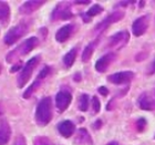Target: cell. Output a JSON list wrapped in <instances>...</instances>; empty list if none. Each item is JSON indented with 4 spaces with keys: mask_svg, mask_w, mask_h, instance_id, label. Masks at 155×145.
<instances>
[{
    "mask_svg": "<svg viewBox=\"0 0 155 145\" xmlns=\"http://www.w3.org/2000/svg\"><path fill=\"white\" fill-rule=\"evenodd\" d=\"M0 19H1V26L2 27H6L9 23L10 8L8 2H6V1L0 2Z\"/></svg>",
    "mask_w": 155,
    "mask_h": 145,
    "instance_id": "21",
    "label": "cell"
},
{
    "mask_svg": "<svg viewBox=\"0 0 155 145\" xmlns=\"http://www.w3.org/2000/svg\"><path fill=\"white\" fill-rule=\"evenodd\" d=\"M21 65H22V63H21V62H19V63L15 64L13 67H11V69H10V72H11V73H15V72L18 71V70L21 68Z\"/></svg>",
    "mask_w": 155,
    "mask_h": 145,
    "instance_id": "29",
    "label": "cell"
},
{
    "mask_svg": "<svg viewBox=\"0 0 155 145\" xmlns=\"http://www.w3.org/2000/svg\"><path fill=\"white\" fill-rule=\"evenodd\" d=\"M77 53H78V49L77 48H72L68 53H65V55L63 57V64H64L65 68H70L73 65L75 61V58H77Z\"/></svg>",
    "mask_w": 155,
    "mask_h": 145,
    "instance_id": "22",
    "label": "cell"
},
{
    "mask_svg": "<svg viewBox=\"0 0 155 145\" xmlns=\"http://www.w3.org/2000/svg\"><path fill=\"white\" fill-rule=\"evenodd\" d=\"M89 105H90V97H89V95L85 93L81 94L80 99H79V110L82 111V112H85L89 109Z\"/></svg>",
    "mask_w": 155,
    "mask_h": 145,
    "instance_id": "23",
    "label": "cell"
},
{
    "mask_svg": "<svg viewBox=\"0 0 155 145\" xmlns=\"http://www.w3.org/2000/svg\"><path fill=\"white\" fill-rule=\"evenodd\" d=\"M39 61H40V55H36V57L30 59L29 61L23 65V68L21 69L19 75L17 77V84H18V87H25V84L29 81V79L32 75L33 70L39 64Z\"/></svg>",
    "mask_w": 155,
    "mask_h": 145,
    "instance_id": "4",
    "label": "cell"
},
{
    "mask_svg": "<svg viewBox=\"0 0 155 145\" xmlns=\"http://www.w3.org/2000/svg\"><path fill=\"white\" fill-rule=\"evenodd\" d=\"M150 25V16L145 15L137 18L132 25V33L135 37H141L146 32Z\"/></svg>",
    "mask_w": 155,
    "mask_h": 145,
    "instance_id": "10",
    "label": "cell"
},
{
    "mask_svg": "<svg viewBox=\"0 0 155 145\" xmlns=\"http://www.w3.org/2000/svg\"><path fill=\"white\" fill-rule=\"evenodd\" d=\"M74 29V25H65V26L61 27L60 29L55 33V40L60 43H63L71 37L72 32Z\"/></svg>",
    "mask_w": 155,
    "mask_h": 145,
    "instance_id": "14",
    "label": "cell"
},
{
    "mask_svg": "<svg viewBox=\"0 0 155 145\" xmlns=\"http://www.w3.org/2000/svg\"><path fill=\"white\" fill-rule=\"evenodd\" d=\"M101 125H102V121H101V120H97V122H95V124L93 125V127L95 130H99L101 127Z\"/></svg>",
    "mask_w": 155,
    "mask_h": 145,
    "instance_id": "31",
    "label": "cell"
},
{
    "mask_svg": "<svg viewBox=\"0 0 155 145\" xmlns=\"http://www.w3.org/2000/svg\"><path fill=\"white\" fill-rule=\"evenodd\" d=\"M103 10L104 9L100 6V5H94L93 7H91L90 9L87 10V12L82 13V15H81V18H82V20H83L84 22H90L91 19H92L93 17L100 15Z\"/></svg>",
    "mask_w": 155,
    "mask_h": 145,
    "instance_id": "20",
    "label": "cell"
},
{
    "mask_svg": "<svg viewBox=\"0 0 155 145\" xmlns=\"http://www.w3.org/2000/svg\"><path fill=\"white\" fill-rule=\"evenodd\" d=\"M11 137V127L9 123L7 122L5 119H1L0 123V144L6 145L10 141Z\"/></svg>",
    "mask_w": 155,
    "mask_h": 145,
    "instance_id": "15",
    "label": "cell"
},
{
    "mask_svg": "<svg viewBox=\"0 0 155 145\" xmlns=\"http://www.w3.org/2000/svg\"><path fill=\"white\" fill-rule=\"evenodd\" d=\"M133 77H134V73L133 72L123 71V72H117V73L111 74V75L107 77V80L113 84H124L131 82L133 80Z\"/></svg>",
    "mask_w": 155,
    "mask_h": 145,
    "instance_id": "12",
    "label": "cell"
},
{
    "mask_svg": "<svg viewBox=\"0 0 155 145\" xmlns=\"http://www.w3.org/2000/svg\"><path fill=\"white\" fill-rule=\"evenodd\" d=\"M92 107H93V111L95 113L100 112L101 103H100V100H99V97H92Z\"/></svg>",
    "mask_w": 155,
    "mask_h": 145,
    "instance_id": "26",
    "label": "cell"
},
{
    "mask_svg": "<svg viewBox=\"0 0 155 145\" xmlns=\"http://www.w3.org/2000/svg\"><path fill=\"white\" fill-rule=\"evenodd\" d=\"M99 42H100V39L97 38L95 40L91 41L90 43L84 48L83 52H82V61L87 62L89 60H90L91 57H92V54H93L94 50H95V48H97V44H99Z\"/></svg>",
    "mask_w": 155,
    "mask_h": 145,
    "instance_id": "19",
    "label": "cell"
},
{
    "mask_svg": "<svg viewBox=\"0 0 155 145\" xmlns=\"http://www.w3.org/2000/svg\"><path fill=\"white\" fill-rule=\"evenodd\" d=\"M139 107L145 111H152L155 109V100L150 94L144 92L139 97Z\"/></svg>",
    "mask_w": 155,
    "mask_h": 145,
    "instance_id": "17",
    "label": "cell"
},
{
    "mask_svg": "<svg viewBox=\"0 0 155 145\" xmlns=\"http://www.w3.org/2000/svg\"><path fill=\"white\" fill-rule=\"evenodd\" d=\"M130 39V35L127 31H119L111 36L107 40V48L111 49H121L127 43Z\"/></svg>",
    "mask_w": 155,
    "mask_h": 145,
    "instance_id": "8",
    "label": "cell"
},
{
    "mask_svg": "<svg viewBox=\"0 0 155 145\" xmlns=\"http://www.w3.org/2000/svg\"><path fill=\"white\" fill-rule=\"evenodd\" d=\"M72 101V95L71 93L67 90H61L59 91L57 95H55V105L57 109L60 112H63L68 109V107L70 105Z\"/></svg>",
    "mask_w": 155,
    "mask_h": 145,
    "instance_id": "11",
    "label": "cell"
},
{
    "mask_svg": "<svg viewBox=\"0 0 155 145\" xmlns=\"http://www.w3.org/2000/svg\"><path fill=\"white\" fill-rule=\"evenodd\" d=\"M74 143L75 144H79V145H92L93 144V142H92V137H91V135L89 134V132H87L85 129L78 130Z\"/></svg>",
    "mask_w": 155,
    "mask_h": 145,
    "instance_id": "18",
    "label": "cell"
},
{
    "mask_svg": "<svg viewBox=\"0 0 155 145\" xmlns=\"http://www.w3.org/2000/svg\"><path fill=\"white\" fill-rule=\"evenodd\" d=\"M36 122L39 126H45L52 119V101L50 97H45L37 105Z\"/></svg>",
    "mask_w": 155,
    "mask_h": 145,
    "instance_id": "2",
    "label": "cell"
},
{
    "mask_svg": "<svg viewBox=\"0 0 155 145\" xmlns=\"http://www.w3.org/2000/svg\"><path fill=\"white\" fill-rule=\"evenodd\" d=\"M123 17H124V12H122V11H114L113 13L109 15L105 19L102 20L101 22L97 23V26H95V28H94V32L102 33L104 30H107L110 27V25L120 21L121 19H123Z\"/></svg>",
    "mask_w": 155,
    "mask_h": 145,
    "instance_id": "7",
    "label": "cell"
},
{
    "mask_svg": "<svg viewBox=\"0 0 155 145\" xmlns=\"http://www.w3.org/2000/svg\"><path fill=\"white\" fill-rule=\"evenodd\" d=\"M33 145H51V142L47 136H37L33 141Z\"/></svg>",
    "mask_w": 155,
    "mask_h": 145,
    "instance_id": "24",
    "label": "cell"
},
{
    "mask_svg": "<svg viewBox=\"0 0 155 145\" xmlns=\"http://www.w3.org/2000/svg\"><path fill=\"white\" fill-rule=\"evenodd\" d=\"M146 125H147L146 120L143 119V117H141V119H139L137 121H136V129H137L139 132H143V131L145 130Z\"/></svg>",
    "mask_w": 155,
    "mask_h": 145,
    "instance_id": "25",
    "label": "cell"
},
{
    "mask_svg": "<svg viewBox=\"0 0 155 145\" xmlns=\"http://www.w3.org/2000/svg\"><path fill=\"white\" fill-rule=\"evenodd\" d=\"M58 131L63 137H70L75 131L74 123L71 122V121H69V120L62 121L58 125Z\"/></svg>",
    "mask_w": 155,
    "mask_h": 145,
    "instance_id": "16",
    "label": "cell"
},
{
    "mask_svg": "<svg viewBox=\"0 0 155 145\" xmlns=\"http://www.w3.org/2000/svg\"><path fill=\"white\" fill-rule=\"evenodd\" d=\"M45 5V1H39V0H30V1H26L22 3L19 8V12L23 16H28L31 15L32 12L37 11L41 6Z\"/></svg>",
    "mask_w": 155,
    "mask_h": 145,
    "instance_id": "13",
    "label": "cell"
},
{
    "mask_svg": "<svg viewBox=\"0 0 155 145\" xmlns=\"http://www.w3.org/2000/svg\"><path fill=\"white\" fill-rule=\"evenodd\" d=\"M77 5H89L90 1H77Z\"/></svg>",
    "mask_w": 155,
    "mask_h": 145,
    "instance_id": "32",
    "label": "cell"
},
{
    "mask_svg": "<svg viewBox=\"0 0 155 145\" xmlns=\"http://www.w3.org/2000/svg\"><path fill=\"white\" fill-rule=\"evenodd\" d=\"M50 70H51V69H50V67H48V65L43 67V69H42L41 71L39 72L38 75H37L35 82H33V83L25 91V93H23V97H25V99H29V97L38 90L39 87H41L42 82L45 81V79L48 77V74L50 73Z\"/></svg>",
    "mask_w": 155,
    "mask_h": 145,
    "instance_id": "6",
    "label": "cell"
},
{
    "mask_svg": "<svg viewBox=\"0 0 155 145\" xmlns=\"http://www.w3.org/2000/svg\"><path fill=\"white\" fill-rule=\"evenodd\" d=\"M107 145H119L116 142H111V143H109V144H107Z\"/></svg>",
    "mask_w": 155,
    "mask_h": 145,
    "instance_id": "33",
    "label": "cell"
},
{
    "mask_svg": "<svg viewBox=\"0 0 155 145\" xmlns=\"http://www.w3.org/2000/svg\"><path fill=\"white\" fill-rule=\"evenodd\" d=\"M13 145H27L26 139H25L22 135H19L16 139V141H15V144H13Z\"/></svg>",
    "mask_w": 155,
    "mask_h": 145,
    "instance_id": "27",
    "label": "cell"
},
{
    "mask_svg": "<svg viewBox=\"0 0 155 145\" xmlns=\"http://www.w3.org/2000/svg\"><path fill=\"white\" fill-rule=\"evenodd\" d=\"M38 44H39V40L37 37H31V38L26 39L21 44L18 45L16 49H13L12 51H10L9 53L6 55V61L8 62V63L17 62L19 60V58L28 54V53H29L30 51H32Z\"/></svg>",
    "mask_w": 155,
    "mask_h": 145,
    "instance_id": "1",
    "label": "cell"
},
{
    "mask_svg": "<svg viewBox=\"0 0 155 145\" xmlns=\"http://www.w3.org/2000/svg\"><path fill=\"white\" fill-rule=\"evenodd\" d=\"M153 73H155V59H154V61L152 62L151 68H150V71H149V74H153Z\"/></svg>",
    "mask_w": 155,
    "mask_h": 145,
    "instance_id": "30",
    "label": "cell"
},
{
    "mask_svg": "<svg viewBox=\"0 0 155 145\" xmlns=\"http://www.w3.org/2000/svg\"><path fill=\"white\" fill-rule=\"evenodd\" d=\"M116 59V53L115 52H109L107 54L102 55L100 59H97V61L94 64V69L97 70L99 73H104L107 71L109 67H110Z\"/></svg>",
    "mask_w": 155,
    "mask_h": 145,
    "instance_id": "9",
    "label": "cell"
},
{
    "mask_svg": "<svg viewBox=\"0 0 155 145\" xmlns=\"http://www.w3.org/2000/svg\"><path fill=\"white\" fill-rule=\"evenodd\" d=\"M30 28V21L27 20H22L21 22H19L17 26L12 27L8 32L5 35L3 41L6 45H12L13 43H16L21 37H23Z\"/></svg>",
    "mask_w": 155,
    "mask_h": 145,
    "instance_id": "3",
    "label": "cell"
},
{
    "mask_svg": "<svg viewBox=\"0 0 155 145\" xmlns=\"http://www.w3.org/2000/svg\"><path fill=\"white\" fill-rule=\"evenodd\" d=\"M73 17L72 8L70 2H60L58 3L51 13L52 21H58V20H69Z\"/></svg>",
    "mask_w": 155,
    "mask_h": 145,
    "instance_id": "5",
    "label": "cell"
},
{
    "mask_svg": "<svg viewBox=\"0 0 155 145\" xmlns=\"http://www.w3.org/2000/svg\"><path fill=\"white\" fill-rule=\"evenodd\" d=\"M99 93L104 95V97H107V94H109V90H107V87H99Z\"/></svg>",
    "mask_w": 155,
    "mask_h": 145,
    "instance_id": "28",
    "label": "cell"
}]
</instances>
